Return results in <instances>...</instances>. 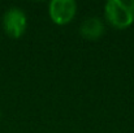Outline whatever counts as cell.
Here are the masks:
<instances>
[{
    "label": "cell",
    "instance_id": "cell-4",
    "mask_svg": "<svg viewBox=\"0 0 134 133\" xmlns=\"http://www.w3.org/2000/svg\"><path fill=\"white\" fill-rule=\"evenodd\" d=\"M80 33L86 39L96 41L104 34V24L99 17H87L81 24Z\"/></svg>",
    "mask_w": 134,
    "mask_h": 133
},
{
    "label": "cell",
    "instance_id": "cell-1",
    "mask_svg": "<svg viewBox=\"0 0 134 133\" xmlns=\"http://www.w3.org/2000/svg\"><path fill=\"white\" fill-rule=\"evenodd\" d=\"M104 14L116 29H126L134 22V0H108Z\"/></svg>",
    "mask_w": 134,
    "mask_h": 133
},
{
    "label": "cell",
    "instance_id": "cell-3",
    "mask_svg": "<svg viewBox=\"0 0 134 133\" xmlns=\"http://www.w3.org/2000/svg\"><path fill=\"white\" fill-rule=\"evenodd\" d=\"M77 12V3L74 0H52L48 5L51 20L57 25H66L70 22Z\"/></svg>",
    "mask_w": 134,
    "mask_h": 133
},
{
    "label": "cell",
    "instance_id": "cell-2",
    "mask_svg": "<svg viewBox=\"0 0 134 133\" xmlns=\"http://www.w3.org/2000/svg\"><path fill=\"white\" fill-rule=\"evenodd\" d=\"M3 28L12 38H20L27 28L26 13L17 7L9 8L3 16Z\"/></svg>",
    "mask_w": 134,
    "mask_h": 133
}]
</instances>
